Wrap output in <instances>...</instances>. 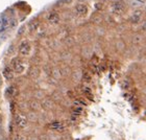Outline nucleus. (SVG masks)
Returning <instances> with one entry per match:
<instances>
[{
    "mask_svg": "<svg viewBox=\"0 0 146 140\" xmlns=\"http://www.w3.org/2000/svg\"><path fill=\"white\" fill-rule=\"evenodd\" d=\"M27 117L21 114H17L15 116V125L19 129H25L27 127Z\"/></svg>",
    "mask_w": 146,
    "mask_h": 140,
    "instance_id": "f257e3e1",
    "label": "nucleus"
},
{
    "mask_svg": "<svg viewBox=\"0 0 146 140\" xmlns=\"http://www.w3.org/2000/svg\"><path fill=\"white\" fill-rule=\"evenodd\" d=\"M31 44H29L28 41H26V40L22 41V42L20 43V45H19V52H20L22 55H27L28 53L31 52Z\"/></svg>",
    "mask_w": 146,
    "mask_h": 140,
    "instance_id": "f03ea898",
    "label": "nucleus"
},
{
    "mask_svg": "<svg viewBox=\"0 0 146 140\" xmlns=\"http://www.w3.org/2000/svg\"><path fill=\"white\" fill-rule=\"evenodd\" d=\"M12 65H13V70H14L16 73H18V74L22 73L25 69L23 62H22L21 60H19V59H16V60H14V61H13V63H12Z\"/></svg>",
    "mask_w": 146,
    "mask_h": 140,
    "instance_id": "7ed1b4c3",
    "label": "nucleus"
},
{
    "mask_svg": "<svg viewBox=\"0 0 146 140\" xmlns=\"http://www.w3.org/2000/svg\"><path fill=\"white\" fill-rule=\"evenodd\" d=\"M75 11L79 16H84V15H86V14H87V11H88V9H87V6H86L85 4L79 3V4H76Z\"/></svg>",
    "mask_w": 146,
    "mask_h": 140,
    "instance_id": "20e7f679",
    "label": "nucleus"
},
{
    "mask_svg": "<svg viewBox=\"0 0 146 140\" xmlns=\"http://www.w3.org/2000/svg\"><path fill=\"white\" fill-rule=\"evenodd\" d=\"M2 74H3V76L7 79V81H11V79H14V72H13V70L11 69L9 67L4 68V69H3V71H2Z\"/></svg>",
    "mask_w": 146,
    "mask_h": 140,
    "instance_id": "39448f33",
    "label": "nucleus"
},
{
    "mask_svg": "<svg viewBox=\"0 0 146 140\" xmlns=\"http://www.w3.org/2000/svg\"><path fill=\"white\" fill-rule=\"evenodd\" d=\"M48 21L52 24H56L58 21H60V16L56 14V13H51L48 17Z\"/></svg>",
    "mask_w": 146,
    "mask_h": 140,
    "instance_id": "423d86ee",
    "label": "nucleus"
},
{
    "mask_svg": "<svg viewBox=\"0 0 146 140\" xmlns=\"http://www.w3.org/2000/svg\"><path fill=\"white\" fill-rule=\"evenodd\" d=\"M50 129L54 131H63L64 130V125L62 122H53L50 125Z\"/></svg>",
    "mask_w": 146,
    "mask_h": 140,
    "instance_id": "0eeeda50",
    "label": "nucleus"
},
{
    "mask_svg": "<svg viewBox=\"0 0 146 140\" xmlns=\"http://www.w3.org/2000/svg\"><path fill=\"white\" fill-rule=\"evenodd\" d=\"M42 107L44 108V109H46V110L51 109L52 101H51V99H49V98H46V99H44V101H42Z\"/></svg>",
    "mask_w": 146,
    "mask_h": 140,
    "instance_id": "6e6552de",
    "label": "nucleus"
},
{
    "mask_svg": "<svg viewBox=\"0 0 146 140\" xmlns=\"http://www.w3.org/2000/svg\"><path fill=\"white\" fill-rule=\"evenodd\" d=\"M29 107H31V108L34 110V111H36V110H40V108H41V105H40L39 101H31V103H29Z\"/></svg>",
    "mask_w": 146,
    "mask_h": 140,
    "instance_id": "1a4fd4ad",
    "label": "nucleus"
},
{
    "mask_svg": "<svg viewBox=\"0 0 146 140\" xmlns=\"http://www.w3.org/2000/svg\"><path fill=\"white\" fill-rule=\"evenodd\" d=\"M27 119L28 120H31V121H36V112H29L27 115Z\"/></svg>",
    "mask_w": 146,
    "mask_h": 140,
    "instance_id": "9d476101",
    "label": "nucleus"
},
{
    "mask_svg": "<svg viewBox=\"0 0 146 140\" xmlns=\"http://www.w3.org/2000/svg\"><path fill=\"white\" fill-rule=\"evenodd\" d=\"M52 74H53V77H55V79H58V77L61 76V72H60V70H58V69L53 70V71H52Z\"/></svg>",
    "mask_w": 146,
    "mask_h": 140,
    "instance_id": "9b49d317",
    "label": "nucleus"
},
{
    "mask_svg": "<svg viewBox=\"0 0 146 140\" xmlns=\"http://www.w3.org/2000/svg\"><path fill=\"white\" fill-rule=\"evenodd\" d=\"M15 91H16V89H15V87H13V86H11L9 88H7V93H9L11 95L15 94Z\"/></svg>",
    "mask_w": 146,
    "mask_h": 140,
    "instance_id": "f8f14e48",
    "label": "nucleus"
},
{
    "mask_svg": "<svg viewBox=\"0 0 146 140\" xmlns=\"http://www.w3.org/2000/svg\"><path fill=\"white\" fill-rule=\"evenodd\" d=\"M13 140H26V138H25L24 136H22V135H17V136H15V138Z\"/></svg>",
    "mask_w": 146,
    "mask_h": 140,
    "instance_id": "ddd939ff",
    "label": "nucleus"
},
{
    "mask_svg": "<svg viewBox=\"0 0 146 140\" xmlns=\"http://www.w3.org/2000/svg\"><path fill=\"white\" fill-rule=\"evenodd\" d=\"M23 31H24V26H22L20 29H19V31H18V35H22L23 34Z\"/></svg>",
    "mask_w": 146,
    "mask_h": 140,
    "instance_id": "4468645a",
    "label": "nucleus"
},
{
    "mask_svg": "<svg viewBox=\"0 0 146 140\" xmlns=\"http://www.w3.org/2000/svg\"><path fill=\"white\" fill-rule=\"evenodd\" d=\"M2 125V115L0 114V127Z\"/></svg>",
    "mask_w": 146,
    "mask_h": 140,
    "instance_id": "2eb2a0df",
    "label": "nucleus"
},
{
    "mask_svg": "<svg viewBox=\"0 0 146 140\" xmlns=\"http://www.w3.org/2000/svg\"><path fill=\"white\" fill-rule=\"evenodd\" d=\"M1 84H2V81H1V76H0V87H1Z\"/></svg>",
    "mask_w": 146,
    "mask_h": 140,
    "instance_id": "dca6fc26",
    "label": "nucleus"
},
{
    "mask_svg": "<svg viewBox=\"0 0 146 140\" xmlns=\"http://www.w3.org/2000/svg\"><path fill=\"white\" fill-rule=\"evenodd\" d=\"M31 140H39L38 138H31Z\"/></svg>",
    "mask_w": 146,
    "mask_h": 140,
    "instance_id": "f3484780",
    "label": "nucleus"
}]
</instances>
